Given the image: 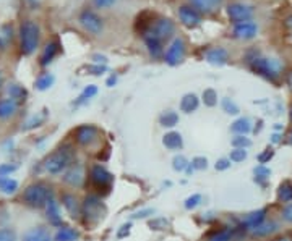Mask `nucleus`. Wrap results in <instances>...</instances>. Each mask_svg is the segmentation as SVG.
<instances>
[{
  "label": "nucleus",
  "instance_id": "obj_1",
  "mask_svg": "<svg viewBox=\"0 0 292 241\" xmlns=\"http://www.w3.org/2000/svg\"><path fill=\"white\" fill-rule=\"evenodd\" d=\"M73 159H75L73 147L72 146H62L46 159L44 168L51 175H58V173L65 172V170L73 164Z\"/></svg>",
  "mask_w": 292,
  "mask_h": 241
},
{
  "label": "nucleus",
  "instance_id": "obj_2",
  "mask_svg": "<svg viewBox=\"0 0 292 241\" xmlns=\"http://www.w3.org/2000/svg\"><path fill=\"white\" fill-rule=\"evenodd\" d=\"M248 65L257 75L269 79V81L278 79L282 68H284L278 58H268V57H253L248 60Z\"/></svg>",
  "mask_w": 292,
  "mask_h": 241
},
{
  "label": "nucleus",
  "instance_id": "obj_3",
  "mask_svg": "<svg viewBox=\"0 0 292 241\" xmlns=\"http://www.w3.org/2000/svg\"><path fill=\"white\" fill-rule=\"evenodd\" d=\"M52 198V188L46 185V183H33L29 185L25 193H23V201L29 206V207H36V209H41L46 207L47 203Z\"/></svg>",
  "mask_w": 292,
  "mask_h": 241
},
{
  "label": "nucleus",
  "instance_id": "obj_4",
  "mask_svg": "<svg viewBox=\"0 0 292 241\" xmlns=\"http://www.w3.org/2000/svg\"><path fill=\"white\" fill-rule=\"evenodd\" d=\"M19 42H22V52L25 55L33 54L39 44V28L31 19L23 21L19 28Z\"/></svg>",
  "mask_w": 292,
  "mask_h": 241
},
{
  "label": "nucleus",
  "instance_id": "obj_5",
  "mask_svg": "<svg viewBox=\"0 0 292 241\" xmlns=\"http://www.w3.org/2000/svg\"><path fill=\"white\" fill-rule=\"evenodd\" d=\"M81 214L85 215L86 224H97L99 220L106 215V206L101 201V198H97L94 194L86 196L83 204H81Z\"/></svg>",
  "mask_w": 292,
  "mask_h": 241
},
{
  "label": "nucleus",
  "instance_id": "obj_6",
  "mask_svg": "<svg viewBox=\"0 0 292 241\" xmlns=\"http://www.w3.org/2000/svg\"><path fill=\"white\" fill-rule=\"evenodd\" d=\"M174 29H175V26L169 18H161V19H156V21L150 26L148 31L144 33V36L156 37L162 42L174 34Z\"/></svg>",
  "mask_w": 292,
  "mask_h": 241
},
{
  "label": "nucleus",
  "instance_id": "obj_7",
  "mask_svg": "<svg viewBox=\"0 0 292 241\" xmlns=\"http://www.w3.org/2000/svg\"><path fill=\"white\" fill-rule=\"evenodd\" d=\"M185 57V44L180 37H175L172 44L168 47V50H165V54H164V60H165V63L171 65V67H175V65H179L182 63V60Z\"/></svg>",
  "mask_w": 292,
  "mask_h": 241
},
{
  "label": "nucleus",
  "instance_id": "obj_8",
  "mask_svg": "<svg viewBox=\"0 0 292 241\" xmlns=\"http://www.w3.org/2000/svg\"><path fill=\"white\" fill-rule=\"evenodd\" d=\"M80 23L91 34H99L102 31V19L99 15H96L93 10H83L80 15Z\"/></svg>",
  "mask_w": 292,
  "mask_h": 241
},
{
  "label": "nucleus",
  "instance_id": "obj_9",
  "mask_svg": "<svg viewBox=\"0 0 292 241\" xmlns=\"http://www.w3.org/2000/svg\"><path fill=\"white\" fill-rule=\"evenodd\" d=\"M227 16L232 23H245L253 16V8L243 4H231L227 7Z\"/></svg>",
  "mask_w": 292,
  "mask_h": 241
},
{
  "label": "nucleus",
  "instance_id": "obj_10",
  "mask_svg": "<svg viewBox=\"0 0 292 241\" xmlns=\"http://www.w3.org/2000/svg\"><path fill=\"white\" fill-rule=\"evenodd\" d=\"M97 136H99V129L94 125H81L75 132V139L80 146H91L97 141Z\"/></svg>",
  "mask_w": 292,
  "mask_h": 241
},
{
  "label": "nucleus",
  "instance_id": "obj_11",
  "mask_svg": "<svg viewBox=\"0 0 292 241\" xmlns=\"http://www.w3.org/2000/svg\"><path fill=\"white\" fill-rule=\"evenodd\" d=\"M64 182L73 188H80L85 182V168L81 164H72L64 175Z\"/></svg>",
  "mask_w": 292,
  "mask_h": 241
},
{
  "label": "nucleus",
  "instance_id": "obj_12",
  "mask_svg": "<svg viewBox=\"0 0 292 241\" xmlns=\"http://www.w3.org/2000/svg\"><path fill=\"white\" fill-rule=\"evenodd\" d=\"M90 178H91V182L97 186H107V185H111L112 180H114L112 173L101 164H96L91 167Z\"/></svg>",
  "mask_w": 292,
  "mask_h": 241
},
{
  "label": "nucleus",
  "instance_id": "obj_13",
  "mask_svg": "<svg viewBox=\"0 0 292 241\" xmlns=\"http://www.w3.org/2000/svg\"><path fill=\"white\" fill-rule=\"evenodd\" d=\"M179 18H180L182 25H185L187 28H195L201 21V18H200L197 10H195L193 7H189V5H182L179 8Z\"/></svg>",
  "mask_w": 292,
  "mask_h": 241
},
{
  "label": "nucleus",
  "instance_id": "obj_14",
  "mask_svg": "<svg viewBox=\"0 0 292 241\" xmlns=\"http://www.w3.org/2000/svg\"><path fill=\"white\" fill-rule=\"evenodd\" d=\"M258 33V26L253 21H245V23H239L234 28V36L237 39H243V41H248V39H253Z\"/></svg>",
  "mask_w": 292,
  "mask_h": 241
},
{
  "label": "nucleus",
  "instance_id": "obj_15",
  "mask_svg": "<svg viewBox=\"0 0 292 241\" xmlns=\"http://www.w3.org/2000/svg\"><path fill=\"white\" fill-rule=\"evenodd\" d=\"M227 60H229V54H227V50L222 47H214L206 52V62L211 65H216V67L226 65Z\"/></svg>",
  "mask_w": 292,
  "mask_h": 241
},
{
  "label": "nucleus",
  "instance_id": "obj_16",
  "mask_svg": "<svg viewBox=\"0 0 292 241\" xmlns=\"http://www.w3.org/2000/svg\"><path fill=\"white\" fill-rule=\"evenodd\" d=\"M266 214H268V210H266L265 207L258 209V210H253V212H250L245 218H243L242 227H245L247 230H252L253 227H257V225H260V224L265 222Z\"/></svg>",
  "mask_w": 292,
  "mask_h": 241
},
{
  "label": "nucleus",
  "instance_id": "obj_17",
  "mask_svg": "<svg viewBox=\"0 0 292 241\" xmlns=\"http://www.w3.org/2000/svg\"><path fill=\"white\" fill-rule=\"evenodd\" d=\"M62 204L67 209V212L70 214L72 218H78L81 214V206L78 203V199L73 194H64L62 196Z\"/></svg>",
  "mask_w": 292,
  "mask_h": 241
},
{
  "label": "nucleus",
  "instance_id": "obj_18",
  "mask_svg": "<svg viewBox=\"0 0 292 241\" xmlns=\"http://www.w3.org/2000/svg\"><path fill=\"white\" fill-rule=\"evenodd\" d=\"M278 227L279 225L276 222H263V224H260L257 227H253L250 230V233H252V236H255V238H265V236H268L271 233H275L278 230Z\"/></svg>",
  "mask_w": 292,
  "mask_h": 241
},
{
  "label": "nucleus",
  "instance_id": "obj_19",
  "mask_svg": "<svg viewBox=\"0 0 292 241\" xmlns=\"http://www.w3.org/2000/svg\"><path fill=\"white\" fill-rule=\"evenodd\" d=\"M162 144L168 147L169 150H177V149H182L183 146V139H182V135L177 133V132H171V133H165L164 138H162Z\"/></svg>",
  "mask_w": 292,
  "mask_h": 241
},
{
  "label": "nucleus",
  "instance_id": "obj_20",
  "mask_svg": "<svg viewBox=\"0 0 292 241\" xmlns=\"http://www.w3.org/2000/svg\"><path fill=\"white\" fill-rule=\"evenodd\" d=\"M198 105H200V99H198V96L197 94H185L183 97H182V100H180V110L182 112H185V114H192V112H195V110L198 108Z\"/></svg>",
  "mask_w": 292,
  "mask_h": 241
},
{
  "label": "nucleus",
  "instance_id": "obj_21",
  "mask_svg": "<svg viewBox=\"0 0 292 241\" xmlns=\"http://www.w3.org/2000/svg\"><path fill=\"white\" fill-rule=\"evenodd\" d=\"M190 4L195 10H200V12H204V13H211L213 10H216L222 4V0H190Z\"/></svg>",
  "mask_w": 292,
  "mask_h": 241
},
{
  "label": "nucleus",
  "instance_id": "obj_22",
  "mask_svg": "<svg viewBox=\"0 0 292 241\" xmlns=\"http://www.w3.org/2000/svg\"><path fill=\"white\" fill-rule=\"evenodd\" d=\"M46 214L49 222L52 225H60L62 222V215H60V209H58V204L55 203V199H51L46 206Z\"/></svg>",
  "mask_w": 292,
  "mask_h": 241
},
{
  "label": "nucleus",
  "instance_id": "obj_23",
  "mask_svg": "<svg viewBox=\"0 0 292 241\" xmlns=\"http://www.w3.org/2000/svg\"><path fill=\"white\" fill-rule=\"evenodd\" d=\"M23 241H52V238L46 228L37 227V228L29 230V232L23 236Z\"/></svg>",
  "mask_w": 292,
  "mask_h": 241
},
{
  "label": "nucleus",
  "instance_id": "obj_24",
  "mask_svg": "<svg viewBox=\"0 0 292 241\" xmlns=\"http://www.w3.org/2000/svg\"><path fill=\"white\" fill-rule=\"evenodd\" d=\"M159 123L164 128H174L175 125L179 123L177 112H174V110H165V112H162L159 115Z\"/></svg>",
  "mask_w": 292,
  "mask_h": 241
},
{
  "label": "nucleus",
  "instance_id": "obj_25",
  "mask_svg": "<svg viewBox=\"0 0 292 241\" xmlns=\"http://www.w3.org/2000/svg\"><path fill=\"white\" fill-rule=\"evenodd\" d=\"M231 132H234L236 135H247L248 132H252V125H250V120L248 118H239L236 122L232 123L231 126Z\"/></svg>",
  "mask_w": 292,
  "mask_h": 241
},
{
  "label": "nucleus",
  "instance_id": "obj_26",
  "mask_svg": "<svg viewBox=\"0 0 292 241\" xmlns=\"http://www.w3.org/2000/svg\"><path fill=\"white\" fill-rule=\"evenodd\" d=\"M16 102L12 99H0V118H8L15 114Z\"/></svg>",
  "mask_w": 292,
  "mask_h": 241
},
{
  "label": "nucleus",
  "instance_id": "obj_27",
  "mask_svg": "<svg viewBox=\"0 0 292 241\" xmlns=\"http://www.w3.org/2000/svg\"><path fill=\"white\" fill-rule=\"evenodd\" d=\"M278 199L281 203H292V182H282L278 188Z\"/></svg>",
  "mask_w": 292,
  "mask_h": 241
},
{
  "label": "nucleus",
  "instance_id": "obj_28",
  "mask_svg": "<svg viewBox=\"0 0 292 241\" xmlns=\"http://www.w3.org/2000/svg\"><path fill=\"white\" fill-rule=\"evenodd\" d=\"M58 52V44L57 42H49L46 47H44V52L41 55V65H47V63H51L54 57L57 55Z\"/></svg>",
  "mask_w": 292,
  "mask_h": 241
},
{
  "label": "nucleus",
  "instance_id": "obj_29",
  "mask_svg": "<svg viewBox=\"0 0 292 241\" xmlns=\"http://www.w3.org/2000/svg\"><path fill=\"white\" fill-rule=\"evenodd\" d=\"M76 239H78V232L70 227L60 228L54 238V241H76Z\"/></svg>",
  "mask_w": 292,
  "mask_h": 241
},
{
  "label": "nucleus",
  "instance_id": "obj_30",
  "mask_svg": "<svg viewBox=\"0 0 292 241\" xmlns=\"http://www.w3.org/2000/svg\"><path fill=\"white\" fill-rule=\"evenodd\" d=\"M144 42L148 46V50L153 57H159L162 54V42L159 39L151 37V36H144Z\"/></svg>",
  "mask_w": 292,
  "mask_h": 241
},
{
  "label": "nucleus",
  "instance_id": "obj_31",
  "mask_svg": "<svg viewBox=\"0 0 292 241\" xmlns=\"http://www.w3.org/2000/svg\"><path fill=\"white\" fill-rule=\"evenodd\" d=\"M7 93H8L10 99L15 100V102H16V100H25L26 96H28L26 89L23 86H19V84H8Z\"/></svg>",
  "mask_w": 292,
  "mask_h": 241
},
{
  "label": "nucleus",
  "instance_id": "obj_32",
  "mask_svg": "<svg viewBox=\"0 0 292 241\" xmlns=\"http://www.w3.org/2000/svg\"><path fill=\"white\" fill-rule=\"evenodd\" d=\"M0 189H2L5 194H13L18 189V182L8 177H0Z\"/></svg>",
  "mask_w": 292,
  "mask_h": 241
},
{
  "label": "nucleus",
  "instance_id": "obj_33",
  "mask_svg": "<svg viewBox=\"0 0 292 241\" xmlns=\"http://www.w3.org/2000/svg\"><path fill=\"white\" fill-rule=\"evenodd\" d=\"M253 173H255V182L260 183V185H265V182L269 178L271 175V170L266 168L265 165H258L253 168Z\"/></svg>",
  "mask_w": 292,
  "mask_h": 241
},
{
  "label": "nucleus",
  "instance_id": "obj_34",
  "mask_svg": "<svg viewBox=\"0 0 292 241\" xmlns=\"http://www.w3.org/2000/svg\"><path fill=\"white\" fill-rule=\"evenodd\" d=\"M96 94H97V86H94V84L86 86V87L83 89V93L80 94V97H78V100H76V105H80V104L86 102V100H90V99H91V97H94Z\"/></svg>",
  "mask_w": 292,
  "mask_h": 241
},
{
  "label": "nucleus",
  "instance_id": "obj_35",
  "mask_svg": "<svg viewBox=\"0 0 292 241\" xmlns=\"http://www.w3.org/2000/svg\"><path fill=\"white\" fill-rule=\"evenodd\" d=\"M203 102L206 107H214L218 104V93L214 89H204L203 91Z\"/></svg>",
  "mask_w": 292,
  "mask_h": 241
},
{
  "label": "nucleus",
  "instance_id": "obj_36",
  "mask_svg": "<svg viewBox=\"0 0 292 241\" xmlns=\"http://www.w3.org/2000/svg\"><path fill=\"white\" fill-rule=\"evenodd\" d=\"M54 84V76L52 75H43L41 78H37V81H36V87L39 89V91H46V89H49Z\"/></svg>",
  "mask_w": 292,
  "mask_h": 241
},
{
  "label": "nucleus",
  "instance_id": "obj_37",
  "mask_svg": "<svg viewBox=\"0 0 292 241\" xmlns=\"http://www.w3.org/2000/svg\"><path fill=\"white\" fill-rule=\"evenodd\" d=\"M229 159H231V162H236V164L243 162V160L247 159V150L240 149V147H234L229 154Z\"/></svg>",
  "mask_w": 292,
  "mask_h": 241
},
{
  "label": "nucleus",
  "instance_id": "obj_38",
  "mask_svg": "<svg viewBox=\"0 0 292 241\" xmlns=\"http://www.w3.org/2000/svg\"><path fill=\"white\" fill-rule=\"evenodd\" d=\"M172 168L175 170V172H183V170L189 168V160L183 156H175L172 160Z\"/></svg>",
  "mask_w": 292,
  "mask_h": 241
},
{
  "label": "nucleus",
  "instance_id": "obj_39",
  "mask_svg": "<svg viewBox=\"0 0 292 241\" xmlns=\"http://www.w3.org/2000/svg\"><path fill=\"white\" fill-rule=\"evenodd\" d=\"M222 108H224V112L229 114V115H237L240 112L239 105L234 102L232 99H222Z\"/></svg>",
  "mask_w": 292,
  "mask_h": 241
},
{
  "label": "nucleus",
  "instance_id": "obj_40",
  "mask_svg": "<svg viewBox=\"0 0 292 241\" xmlns=\"http://www.w3.org/2000/svg\"><path fill=\"white\" fill-rule=\"evenodd\" d=\"M232 146L234 147H240V149H247V147L252 146V141H250L248 138H245V136L237 135L236 138H232Z\"/></svg>",
  "mask_w": 292,
  "mask_h": 241
},
{
  "label": "nucleus",
  "instance_id": "obj_41",
  "mask_svg": "<svg viewBox=\"0 0 292 241\" xmlns=\"http://www.w3.org/2000/svg\"><path fill=\"white\" fill-rule=\"evenodd\" d=\"M201 203V194H192L190 198H187L185 199V209H189V210H192V209H195L198 204Z\"/></svg>",
  "mask_w": 292,
  "mask_h": 241
},
{
  "label": "nucleus",
  "instance_id": "obj_42",
  "mask_svg": "<svg viewBox=\"0 0 292 241\" xmlns=\"http://www.w3.org/2000/svg\"><path fill=\"white\" fill-rule=\"evenodd\" d=\"M273 156H275V150H273L271 147H266L261 154H258V162H260V165L268 164L269 160L273 159Z\"/></svg>",
  "mask_w": 292,
  "mask_h": 241
},
{
  "label": "nucleus",
  "instance_id": "obj_43",
  "mask_svg": "<svg viewBox=\"0 0 292 241\" xmlns=\"http://www.w3.org/2000/svg\"><path fill=\"white\" fill-rule=\"evenodd\" d=\"M192 168H195V170H204V168H208V159H206V157H201V156L195 157V159L192 160Z\"/></svg>",
  "mask_w": 292,
  "mask_h": 241
},
{
  "label": "nucleus",
  "instance_id": "obj_44",
  "mask_svg": "<svg viewBox=\"0 0 292 241\" xmlns=\"http://www.w3.org/2000/svg\"><path fill=\"white\" fill-rule=\"evenodd\" d=\"M232 239V230H221L219 233L214 235L210 241H231Z\"/></svg>",
  "mask_w": 292,
  "mask_h": 241
},
{
  "label": "nucleus",
  "instance_id": "obj_45",
  "mask_svg": "<svg viewBox=\"0 0 292 241\" xmlns=\"http://www.w3.org/2000/svg\"><path fill=\"white\" fill-rule=\"evenodd\" d=\"M165 227H169V222L165 218L159 217V218H154L150 222V228L151 230H164Z\"/></svg>",
  "mask_w": 292,
  "mask_h": 241
},
{
  "label": "nucleus",
  "instance_id": "obj_46",
  "mask_svg": "<svg viewBox=\"0 0 292 241\" xmlns=\"http://www.w3.org/2000/svg\"><path fill=\"white\" fill-rule=\"evenodd\" d=\"M86 70H88V73H90V75L101 76L102 73H106L107 67H106V65H101V63H97V65H90Z\"/></svg>",
  "mask_w": 292,
  "mask_h": 241
},
{
  "label": "nucleus",
  "instance_id": "obj_47",
  "mask_svg": "<svg viewBox=\"0 0 292 241\" xmlns=\"http://www.w3.org/2000/svg\"><path fill=\"white\" fill-rule=\"evenodd\" d=\"M154 214V209H141V210H138V212H135L133 215H132V218H135V220H138V218H146V217H150V215H153Z\"/></svg>",
  "mask_w": 292,
  "mask_h": 241
},
{
  "label": "nucleus",
  "instance_id": "obj_48",
  "mask_svg": "<svg viewBox=\"0 0 292 241\" xmlns=\"http://www.w3.org/2000/svg\"><path fill=\"white\" fill-rule=\"evenodd\" d=\"M214 168H216L218 172H224V170L231 168V159H219L216 165H214Z\"/></svg>",
  "mask_w": 292,
  "mask_h": 241
},
{
  "label": "nucleus",
  "instance_id": "obj_49",
  "mask_svg": "<svg viewBox=\"0 0 292 241\" xmlns=\"http://www.w3.org/2000/svg\"><path fill=\"white\" fill-rule=\"evenodd\" d=\"M282 218H284V222L287 224H292V203H289L284 209H282Z\"/></svg>",
  "mask_w": 292,
  "mask_h": 241
},
{
  "label": "nucleus",
  "instance_id": "obj_50",
  "mask_svg": "<svg viewBox=\"0 0 292 241\" xmlns=\"http://www.w3.org/2000/svg\"><path fill=\"white\" fill-rule=\"evenodd\" d=\"M16 170V165H10V164H4L0 165V177H5V175H10L12 172Z\"/></svg>",
  "mask_w": 292,
  "mask_h": 241
},
{
  "label": "nucleus",
  "instance_id": "obj_51",
  "mask_svg": "<svg viewBox=\"0 0 292 241\" xmlns=\"http://www.w3.org/2000/svg\"><path fill=\"white\" fill-rule=\"evenodd\" d=\"M130 228H132V224H125L120 227V230L117 232V238H125V236H129L130 235Z\"/></svg>",
  "mask_w": 292,
  "mask_h": 241
},
{
  "label": "nucleus",
  "instance_id": "obj_52",
  "mask_svg": "<svg viewBox=\"0 0 292 241\" xmlns=\"http://www.w3.org/2000/svg\"><path fill=\"white\" fill-rule=\"evenodd\" d=\"M0 241H15V235L10 230H0Z\"/></svg>",
  "mask_w": 292,
  "mask_h": 241
},
{
  "label": "nucleus",
  "instance_id": "obj_53",
  "mask_svg": "<svg viewBox=\"0 0 292 241\" xmlns=\"http://www.w3.org/2000/svg\"><path fill=\"white\" fill-rule=\"evenodd\" d=\"M93 2H94V5H96V7L107 8V7L114 5V2H115V0H93Z\"/></svg>",
  "mask_w": 292,
  "mask_h": 241
},
{
  "label": "nucleus",
  "instance_id": "obj_54",
  "mask_svg": "<svg viewBox=\"0 0 292 241\" xmlns=\"http://www.w3.org/2000/svg\"><path fill=\"white\" fill-rule=\"evenodd\" d=\"M93 60L96 63H101V65H106V62H107V58L104 55H93Z\"/></svg>",
  "mask_w": 292,
  "mask_h": 241
},
{
  "label": "nucleus",
  "instance_id": "obj_55",
  "mask_svg": "<svg viewBox=\"0 0 292 241\" xmlns=\"http://www.w3.org/2000/svg\"><path fill=\"white\" fill-rule=\"evenodd\" d=\"M115 83H117V76H111L109 79H107V86H109V87H112Z\"/></svg>",
  "mask_w": 292,
  "mask_h": 241
},
{
  "label": "nucleus",
  "instance_id": "obj_56",
  "mask_svg": "<svg viewBox=\"0 0 292 241\" xmlns=\"http://www.w3.org/2000/svg\"><path fill=\"white\" fill-rule=\"evenodd\" d=\"M271 141H273V143H279V141H281V136H279L278 133H275V135H273V138H271Z\"/></svg>",
  "mask_w": 292,
  "mask_h": 241
},
{
  "label": "nucleus",
  "instance_id": "obj_57",
  "mask_svg": "<svg viewBox=\"0 0 292 241\" xmlns=\"http://www.w3.org/2000/svg\"><path fill=\"white\" fill-rule=\"evenodd\" d=\"M287 84H289V87H290V91H292V72L287 75Z\"/></svg>",
  "mask_w": 292,
  "mask_h": 241
},
{
  "label": "nucleus",
  "instance_id": "obj_58",
  "mask_svg": "<svg viewBox=\"0 0 292 241\" xmlns=\"http://www.w3.org/2000/svg\"><path fill=\"white\" fill-rule=\"evenodd\" d=\"M287 141H289V144L292 146V129L289 132V136H287Z\"/></svg>",
  "mask_w": 292,
  "mask_h": 241
},
{
  "label": "nucleus",
  "instance_id": "obj_59",
  "mask_svg": "<svg viewBox=\"0 0 292 241\" xmlns=\"http://www.w3.org/2000/svg\"><path fill=\"white\" fill-rule=\"evenodd\" d=\"M289 118H290V122H292V105H290V110H289Z\"/></svg>",
  "mask_w": 292,
  "mask_h": 241
},
{
  "label": "nucleus",
  "instance_id": "obj_60",
  "mask_svg": "<svg viewBox=\"0 0 292 241\" xmlns=\"http://www.w3.org/2000/svg\"><path fill=\"white\" fill-rule=\"evenodd\" d=\"M2 81H4V79H2V75H0V86H2Z\"/></svg>",
  "mask_w": 292,
  "mask_h": 241
}]
</instances>
